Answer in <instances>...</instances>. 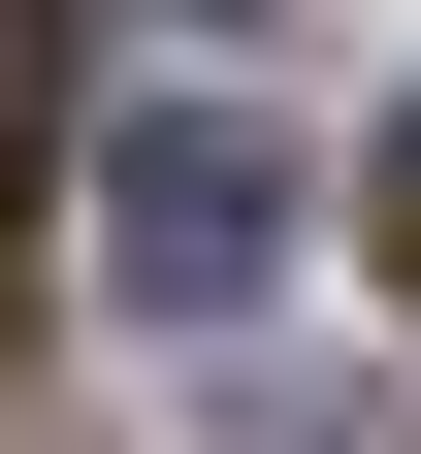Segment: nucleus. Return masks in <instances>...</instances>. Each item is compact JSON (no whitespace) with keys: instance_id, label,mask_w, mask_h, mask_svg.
Returning a JSON list of instances; mask_svg holds the SVG:
<instances>
[{"instance_id":"f257e3e1","label":"nucleus","mask_w":421,"mask_h":454,"mask_svg":"<svg viewBox=\"0 0 421 454\" xmlns=\"http://www.w3.org/2000/svg\"><path fill=\"white\" fill-rule=\"evenodd\" d=\"M260 260H292V130H227V98L97 130V293H130V325H227Z\"/></svg>"},{"instance_id":"f03ea898","label":"nucleus","mask_w":421,"mask_h":454,"mask_svg":"<svg viewBox=\"0 0 421 454\" xmlns=\"http://www.w3.org/2000/svg\"><path fill=\"white\" fill-rule=\"evenodd\" d=\"M33 130H66V0H0V227H33Z\"/></svg>"},{"instance_id":"7ed1b4c3","label":"nucleus","mask_w":421,"mask_h":454,"mask_svg":"<svg viewBox=\"0 0 421 454\" xmlns=\"http://www.w3.org/2000/svg\"><path fill=\"white\" fill-rule=\"evenodd\" d=\"M389 260H421V130H389Z\"/></svg>"}]
</instances>
